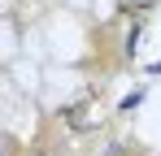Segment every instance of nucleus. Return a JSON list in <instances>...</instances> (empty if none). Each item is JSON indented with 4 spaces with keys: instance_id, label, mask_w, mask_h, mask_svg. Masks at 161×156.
I'll return each mask as SVG.
<instances>
[{
    "instance_id": "f257e3e1",
    "label": "nucleus",
    "mask_w": 161,
    "mask_h": 156,
    "mask_svg": "<svg viewBox=\"0 0 161 156\" xmlns=\"http://www.w3.org/2000/svg\"><path fill=\"white\" fill-rule=\"evenodd\" d=\"M0 156H9V152H4V139H0Z\"/></svg>"
}]
</instances>
